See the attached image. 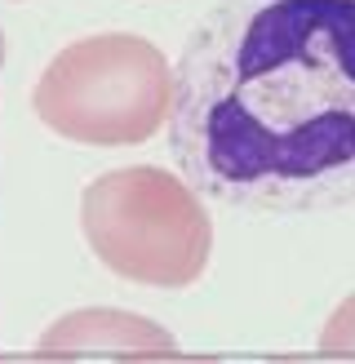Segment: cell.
Masks as SVG:
<instances>
[{
	"instance_id": "cell-2",
	"label": "cell",
	"mask_w": 355,
	"mask_h": 364,
	"mask_svg": "<svg viewBox=\"0 0 355 364\" xmlns=\"http://www.w3.org/2000/svg\"><path fill=\"white\" fill-rule=\"evenodd\" d=\"M80 235L111 276L142 289H191L213 258V218L187 173L124 165L80 191Z\"/></svg>"
},
{
	"instance_id": "cell-7",
	"label": "cell",
	"mask_w": 355,
	"mask_h": 364,
	"mask_svg": "<svg viewBox=\"0 0 355 364\" xmlns=\"http://www.w3.org/2000/svg\"><path fill=\"white\" fill-rule=\"evenodd\" d=\"M266 364H355V355H275V360H266Z\"/></svg>"
},
{
	"instance_id": "cell-6",
	"label": "cell",
	"mask_w": 355,
	"mask_h": 364,
	"mask_svg": "<svg viewBox=\"0 0 355 364\" xmlns=\"http://www.w3.org/2000/svg\"><path fill=\"white\" fill-rule=\"evenodd\" d=\"M116 364H222L213 355H178V351H147V355H116Z\"/></svg>"
},
{
	"instance_id": "cell-3",
	"label": "cell",
	"mask_w": 355,
	"mask_h": 364,
	"mask_svg": "<svg viewBox=\"0 0 355 364\" xmlns=\"http://www.w3.org/2000/svg\"><path fill=\"white\" fill-rule=\"evenodd\" d=\"M173 63L138 31H94L62 45L31 89L49 134L80 147H138L169 124Z\"/></svg>"
},
{
	"instance_id": "cell-5",
	"label": "cell",
	"mask_w": 355,
	"mask_h": 364,
	"mask_svg": "<svg viewBox=\"0 0 355 364\" xmlns=\"http://www.w3.org/2000/svg\"><path fill=\"white\" fill-rule=\"evenodd\" d=\"M315 342H320V351H329V355H355V294H346L329 311Z\"/></svg>"
},
{
	"instance_id": "cell-9",
	"label": "cell",
	"mask_w": 355,
	"mask_h": 364,
	"mask_svg": "<svg viewBox=\"0 0 355 364\" xmlns=\"http://www.w3.org/2000/svg\"><path fill=\"white\" fill-rule=\"evenodd\" d=\"M0 63H5V31H0Z\"/></svg>"
},
{
	"instance_id": "cell-4",
	"label": "cell",
	"mask_w": 355,
	"mask_h": 364,
	"mask_svg": "<svg viewBox=\"0 0 355 364\" xmlns=\"http://www.w3.org/2000/svg\"><path fill=\"white\" fill-rule=\"evenodd\" d=\"M40 351L53 355H147V351H173V333L138 311L120 306H76L45 324Z\"/></svg>"
},
{
	"instance_id": "cell-8",
	"label": "cell",
	"mask_w": 355,
	"mask_h": 364,
	"mask_svg": "<svg viewBox=\"0 0 355 364\" xmlns=\"http://www.w3.org/2000/svg\"><path fill=\"white\" fill-rule=\"evenodd\" d=\"M0 364H76V360L53 355V351H36V355H0Z\"/></svg>"
},
{
	"instance_id": "cell-1",
	"label": "cell",
	"mask_w": 355,
	"mask_h": 364,
	"mask_svg": "<svg viewBox=\"0 0 355 364\" xmlns=\"http://www.w3.org/2000/svg\"><path fill=\"white\" fill-rule=\"evenodd\" d=\"M165 129L226 209L355 205V0H222L173 63Z\"/></svg>"
}]
</instances>
